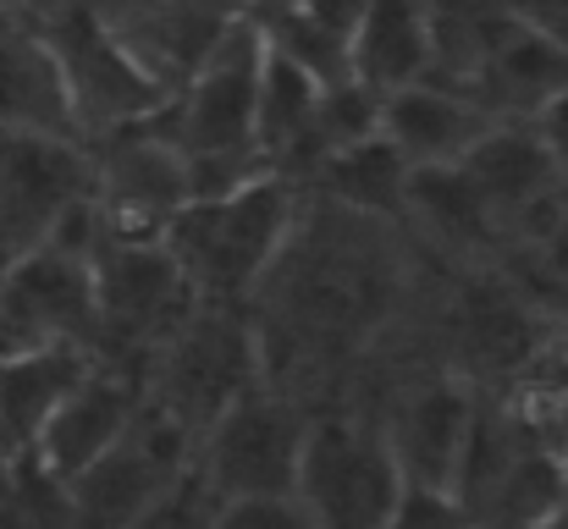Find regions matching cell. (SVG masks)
<instances>
[{
  "instance_id": "cell-1",
  "label": "cell",
  "mask_w": 568,
  "mask_h": 529,
  "mask_svg": "<svg viewBox=\"0 0 568 529\" xmlns=\"http://www.w3.org/2000/svg\"><path fill=\"white\" fill-rule=\"evenodd\" d=\"M298 232H304V187L265 172L232 193L193 199L161 232V248L172 254L199 304L248 309V298L271 287Z\"/></svg>"
},
{
  "instance_id": "cell-2",
  "label": "cell",
  "mask_w": 568,
  "mask_h": 529,
  "mask_svg": "<svg viewBox=\"0 0 568 529\" xmlns=\"http://www.w3.org/2000/svg\"><path fill=\"white\" fill-rule=\"evenodd\" d=\"M260 61H265V44H260L254 17L226 22L215 33V44L204 50V61L189 72V83L161 111V128L189 166L193 199H215V193H232V187L265 176V161L254 150Z\"/></svg>"
},
{
  "instance_id": "cell-3",
  "label": "cell",
  "mask_w": 568,
  "mask_h": 529,
  "mask_svg": "<svg viewBox=\"0 0 568 529\" xmlns=\"http://www.w3.org/2000/svg\"><path fill=\"white\" fill-rule=\"evenodd\" d=\"M139 386L155 414H166L189 441H199L215 414L271 386L260 321L232 304H193L183 326L139 364Z\"/></svg>"
},
{
  "instance_id": "cell-4",
  "label": "cell",
  "mask_w": 568,
  "mask_h": 529,
  "mask_svg": "<svg viewBox=\"0 0 568 529\" xmlns=\"http://www.w3.org/2000/svg\"><path fill=\"white\" fill-rule=\"evenodd\" d=\"M33 39L50 55V72H55V89H61V105H67V128L83 150L100 144V139H116L128 128H144L172 105V94L105 28L94 0H72Z\"/></svg>"
},
{
  "instance_id": "cell-5",
  "label": "cell",
  "mask_w": 568,
  "mask_h": 529,
  "mask_svg": "<svg viewBox=\"0 0 568 529\" xmlns=\"http://www.w3.org/2000/svg\"><path fill=\"white\" fill-rule=\"evenodd\" d=\"M304 430H310V414L276 397L271 386H260L199 430L189 475L215 508L293 497Z\"/></svg>"
},
{
  "instance_id": "cell-6",
  "label": "cell",
  "mask_w": 568,
  "mask_h": 529,
  "mask_svg": "<svg viewBox=\"0 0 568 529\" xmlns=\"http://www.w3.org/2000/svg\"><path fill=\"white\" fill-rule=\"evenodd\" d=\"M89 276H94V358L122 364L133 375L199 304L161 243L111 237L89 265Z\"/></svg>"
},
{
  "instance_id": "cell-7",
  "label": "cell",
  "mask_w": 568,
  "mask_h": 529,
  "mask_svg": "<svg viewBox=\"0 0 568 529\" xmlns=\"http://www.w3.org/2000/svg\"><path fill=\"white\" fill-rule=\"evenodd\" d=\"M403 497V475L381 441V430L321 414L304 430L293 502L315 529H381Z\"/></svg>"
},
{
  "instance_id": "cell-8",
  "label": "cell",
  "mask_w": 568,
  "mask_h": 529,
  "mask_svg": "<svg viewBox=\"0 0 568 529\" xmlns=\"http://www.w3.org/2000/svg\"><path fill=\"white\" fill-rule=\"evenodd\" d=\"M89 155V199L116 243H161V232L193 204V182L183 155L172 150L161 116L100 139Z\"/></svg>"
},
{
  "instance_id": "cell-9",
  "label": "cell",
  "mask_w": 568,
  "mask_h": 529,
  "mask_svg": "<svg viewBox=\"0 0 568 529\" xmlns=\"http://www.w3.org/2000/svg\"><path fill=\"white\" fill-rule=\"evenodd\" d=\"M193 441L150 403L139 408L133 430L89 464L78 480H67L72 497V529H133L161 497H172L189 480Z\"/></svg>"
},
{
  "instance_id": "cell-10",
  "label": "cell",
  "mask_w": 568,
  "mask_h": 529,
  "mask_svg": "<svg viewBox=\"0 0 568 529\" xmlns=\"http://www.w3.org/2000/svg\"><path fill=\"white\" fill-rule=\"evenodd\" d=\"M94 353V276L89 265L28 248L0 265V353Z\"/></svg>"
},
{
  "instance_id": "cell-11",
  "label": "cell",
  "mask_w": 568,
  "mask_h": 529,
  "mask_svg": "<svg viewBox=\"0 0 568 529\" xmlns=\"http://www.w3.org/2000/svg\"><path fill=\"white\" fill-rule=\"evenodd\" d=\"M89 199V155L72 139L0 133V265L39 248L44 232Z\"/></svg>"
},
{
  "instance_id": "cell-12",
  "label": "cell",
  "mask_w": 568,
  "mask_h": 529,
  "mask_svg": "<svg viewBox=\"0 0 568 529\" xmlns=\"http://www.w3.org/2000/svg\"><path fill=\"white\" fill-rule=\"evenodd\" d=\"M139 408H144L139 375L122 369V364L94 358L89 375L67 391V403H61L55 419L44 425L33 464H39L44 475H55V480H78L89 464H100V458L133 430Z\"/></svg>"
},
{
  "instance_id": "cell-13",
  "label": "cell",
  "mask_w": 568,
  "mask_h": 529,
  "mask_svg": "<svg viewBox=\"0 0 568 529\" xmlns=\"http://www.w3.org/2000/svg\"><path fill=\"white\" fill-rule=\"evenodd\" d=\"M469 419H475V386H464L458 375H436V380H419L414 391H403L392 419L381 425V441H386L403 486L453 497Z\"/></svg>"
},
{
  "instance_id": "cell-14",
  "label": "cell",
  "mask_w": 568,
  "mask_h": 529,
  "mask_svg": "<svg viewBox=\"0 0 568 529\" xmlns=\"http://www.w3.org/2000/svg\"><path fill=\"white\" fill-rule=\"evenodd\" d=\"M497 128L486 105H475L458 89L442 83H414L381 100V139L397 150L408 172H453L464 155Z\"/></svg>"
},
{
  "instance_id": "cell-15",
  "label": "cell",
  "mask_w": 568,
  "mask_h": 529,
  "mask_svg": "<svg viewBox=\"0 0 568 529\" xmlns=\"http://www.w3.org/2000/svg\"><path fill=\"white\" fill-rule=\"evenodd\" d=\"M94 353L44 348V353H0V464H33L44 425L67 403V391L89 375Z\"/></svg>"
},
{
  "instance_id": "cell-16",
  "label": "cell",
  "mask_w": 568,
  "mask_h": 529,
  "mask_svg": "<svg viewBox=\"0 0 568 529\" xmlns=\"http://www.w3.org/2000/svg\"><path fill=\"white\" fill-rule=\"evenodd\" d=\"M348 78L376 100L430 78V22L425 0H371L348 33Z\"/></svg>"
},
{
  "instance_id": "cell-17",
  "label": "cell",
  "mask_w": 568,
  "mask_h": 529,
  "mask_svg": "<svg viewBox=\"0 0 568 529\" xmlns=\"http://www.w3.org/2000/svg\"><path fill=\"white\" fill-rule=\"evenodd\" d=\"M458 172H464V182L475 187L486 221L497 226V243H503V226H508L536 193H547L552 182H564L558 166L547 161V150L536 144V133H530L525 122H497V128L464 155Z\"/></svg>"
},
{
  "instance_id": "cell-18",
  "label": "cell",
  "mask_w": 568,
  "mask_h": 529,
  "mask_svg": "<svg viewBox=\"0 0 568 529\" xmlns=\"http://www.w3.org/2000/svg\"><path fill=\"white\" fill-rule=\"evenodd\" d=\"M321 94H326L321 83H310L298 67H287L282 55L265 50L260 83H254V150H260L265 172L293 182L298 155H304V144H310V128H315Z\"/></svg>"
},
{
  "instance_id": "cell-19",
  "label": "cell",
  "mask_w": 568,
  "mask_h": 529,
  "mask_svg": "<svg viewBox=\"0 0 568 529\" xmlns=\"http://www.w3.org/2000/svg\"><path fill=\"white\" fill-rule=\"evenodd\" d=\"M408 166L397 161V150L386 139H365L332 161H321L304 182L321 187V199L348 215V221H403V199H408Z\"/></svg>"
},
{
  "instance_id": "cell-20",
  "label": "cell",
  "mask_w": 568,
  "mask_h": 529,
  "mask_svg": "<svg viewBox=\"0 0 568 529\" xmlns=\"http://www.w3.org/2000/svg\"><path fill=\"white\" fill-rule=\"evenodd\" d=\"M403 221H414L436 248L453 254H486L497 243V226L486 221L475 187L464 182V172H414L408 176V199H403ZM503 248V243H497Z\"/></svg>"
},
{
  "instance_id": "cell-21",
  "label": "cell",
  "mask_w": 568,
  "mask_h": 529,
  "mask_svg": "<svg viewBox=\"0 0 568 529\" xmlns=\"http://www.w3.org/2000/svg\"><path fill=\"white\" fill-rule=\"evenodd\" d=\"M376 133H381V100L371 89H359V83L326 89L321 105H315V128H310V144H304V155H298L293 182H304L321 161H332V155H343V150L376 139Z\"/></svg>"
},
{
  "instance_id": "cell-22",
  "label": "cell",
  "mask_w": 568,
  "mask_h": 529,
  "mask_svg": "<svg viewBox=\"0 0 568 529\" xmlns=\"http://www.w3.org/2000/svg\"><path fill=\"white\" fill-rule=\"evenodd\" d=\"M0 529H72L67 480L44 475L39 464H17L0 502Z\"/></svg>"
},
{
  "instance_id": "cell-23",
  "label": "cell",
  "mask_w": 568,
  "mask_h": 529,
  "mask_svg": "<svg viewBox=\"0 0 568 529\" xmlns=\"http://www.w3.org/2000/svg\"><path fill=\"white\" fill-rule=\"evenodd\" d=\"M381 529H469V513L458 508V497L447 491H419V486H403L397 508L386 513Z\"/></svg>"
},
{
  "instance_id": "cell-24",
  "label": "cell",
  "mask_w": 568,
  "mask_h": 529,
  "mask_svg": "<svg viewBox=\"0 0 568 529\" xmlns=\"http://www.w3.org/2000/svg\"><path fill=\"white\" fill-rule=\"evenodd\" d=\"M133 529H215V502L199 491V480H183L172 497H161Z\"/></svg>"
},
{
  "instance_id": "cell-25",
  "label": "cell",
  "mask_w": 568,
  "mask_h": 529,
  "mask_svg": "<svg viewBox=\"0 0 568 529\" xmlns=\"http://www.w3.org/2000/svg\"><path fill=\"white\" fill-rule=\"evenodd\" d=\"M215 529H315L304 519V508L293 497H271V502H226L215 508Z\"/></svg>"
},
{
  "instance_id": "cell-26",
  "label": "cell",
  "mask_w": 568,
  "mask_h": 529,
  "mask_svg": "<svg viewBox=\"0 0 568 529\" xmlns=\"http://www.w3.org/2000/svg\"><path fill=\"white\" fill-rule=\"evenodd\" d=\"M525 128L536 133V144L547 150V161H552V166H558V176L568 182V89H564V94H552V100H547V105H541V111L525 122Z\"/></svg>"
},
{
  "instance_id": "cell-27",
  "label": "cell",
  "mask_w": 568,
  "mask_h": 529,
  "mask_svg": "<svg viewBox=\"0 0 568 529\" xmlns=\"http://www.w3.org/2000/svg\"><path fill=\"white\" fill-rule=\"evenodd\" d=\"M293 6H298L304 17H315L321 28H332V33H343V39H348V33H354V22L365 17V6H371V0H293Z\"/></svg>"
},
{
  "instance_id": "cell-28",
  "label": "cell",
  "mask_w": 568,
  "mask_h": 529,
  "mask_svg": "<svg viewBox=\"0 0 568 529\" xmlns=\"http://www.w3.org/2000/svg\"><path fill=\"white\" fill-rule=\"evenodd\" d=\"M67 6H72V0H0V11H6V22H11L17 33H39V28H50Z\"/></svg>"
},
{
  "instance_id": "cell-29",
  "label": "cell",
  "mask_w": 568,
  "mask_h": 529,
  "mask_svg": "<svg viewBox=\"0 0 568 529\" xmlns=\"http://www.w3.org/2000/svg\"><path fill=\"white\" fill-rule=\"evenodd\" d=\"M172 6H178V11H193V17H204V22H215V28H226V22L254 17L260 0H172Z\"/></svg>"
},
{
  "instance_id": "cell-30",
  "label": "cell",
  "mask_w": 568,
  "mask_h": 529,
  "mask_svg": "<svg viewBox=\"0 0 568 529\" xmlns=\"http://www.w3.org/2000/svg\"><path fill=\"white\" fill-rule=\"evenodd\" d=\"M547 337H552V348H558V353L568 358V298L558 304V315L547 321Z\"/></svg>"
},
{
  "instance_id": "cell-31",
  "label": "cell",
  "mask_w": 568,
  "mask_h": 529,
  "mask_svg": "<svg viewBox=\"0 0 568 529\" xmlns=\"http://www.w3.org/2000/svg\"><path fill=\"white\" fill-rule=\"evenodd\" d=\"M6 486H11V469L0 464V502H6Z\"/></svg>"
},
{
  "instance_id": "cell-32",
  "label": "cell",
  "mask_w": 568,
  "mask_h": 529,
  "mask_svg": "<svg viewBox=\"0 0 568 529\" xmlns=\"http://www.w3.org/2000/svg\"><path fill=\"white\" fill-rule=\"evenodd\" d=\"M564 469H568V436H564Z\"/></svg>"
},
{
  "instance_id": "cell-33",
  "label": "cell",
  "mask_w": 568,
  "mask_h": 529,
  "mask_svg": "<svg viewBox=\"0 0 568 529\" xmlns=\"http://www.w3.org/2000/svg\"><path fill=\"white\" fill-rule=\"evenodd\" d=\"M0 28H11V22H6V11H0Z\"/></svg>"
}]
</instances>
